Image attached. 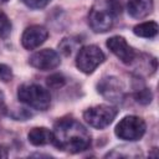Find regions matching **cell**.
<instances>
[{
	"instance_id": "cell-1",
	"label": "cell",
	"mask_w": 159,
	"mask_h": 159,
	"mask_svg": "<svg viewBox=\"0 0 159 159\" xmlns=\"http://www.w3.org/2000/svg\"><path fill=\"white\" fill-rule=\"evenodd\" d=\"M91 134L87 128L75 118H62L52 129V144L63 152L76 154L91 147Z\"/></svg>"
},
{
	"instance_id": "cell-2",
	"label": "cell",
	"mask_w": 159,
	"mask_h": 159,
	"mask_svg": "<svg viewBox=\"0 0 159 159\" xmlns=\"http://www.w3.org/2000/svg\"><path fill=\"white\" fill-rule=\"evenodd\" d=\"M122 14L120 0H96L88 11V25L97 32H107Z\"/></svg>"
},
{
	"instance_id": "cell-3",
	"label": "cell",
	"mask_w": 159,
	"mask_h": 159,
	"mask_svg": "<svg viewBox=\"0 0 159 159\" xmlns=\"http://www.w3.org/2000/svg\"><path fill=\"white\" fill-rule=\"evenodd\" d=\"M17 98L21 103L37 111H46L51 104L48 91L36 83L21 84L17 89Z\"/></svg>"
},
{
	"instance_id": "cell-4",
	"label": "cell",
	"mask_w": 159,
	"mask_h": 159,
	"mask_svg": "<svg viewBox=\"0 0 159 159\" xmlns=\"http://www.w3.org/2000/svg\"><path fill=\"white\" fill-rule=\"evenodd\" d=\"M145 129H147V124L144 119H142L138 116H127L122 118L119 123L116 125L114 133L119 139L135 142L144 135Z\"/></svg>"
},
{
	"instance_id": "cell-5",
	"label": "cell",
	"mask_w": 159,
	"mask_h": 159,
	"mask_svg": "<svg viewBox=\"0 0 159 159\" xmlns=\"http://www.w3.org/2000/svg\"><path fill=\"white\" fill-rule=\"evenodd\" d=\"M104 60H106V56L98 46L87 45L78 50L76 56V66L81 72L89 75L94 72V70L101 63H103Z\"/></svg>"
},
{
	"instance_id": "cell-6",
	"label": "cell",
	"mask_w": 159,
	"mask_h": 159,
	"mask_svg": "<svg viewBox=\"0 0 159 159\" xmlns=\"http://www.w3.org/2000/svg\"><path fill=\"white\" fill-rule=\"evenodd\" d=\"M118 109L108 104H98L87 108L83 112V118L87 124L96 129H103L108 127L116 118Z\"/></svg>"
},
{
	"instance_id": "cell-7",
	"label": "cell",
	"mask_w": 159,
	"mask_h": 159,
	"mask_svg": "<svg viewBox=\"0 0 159 159\" xmlns=\"http://www.w3.org/2000/svg\"><path fill=\"white\" fill-rule=\"evenodd\" d=\"M29 63L40 71H50L60 66L61 58L55 50L43 48L32 53L29 58Z\"/></svg>"
},
{
	"instance_id": "cell-8",
	"label": "cell",
	"mask_w": 159,
	"mask_h": 159,
	"mask_svg": "<svg viewBox=\"0 0 159 159\" xmlns=\"http://www.w3.org/2000/svg\"><path fill=\"white\" fill-rule=\"evenodd\" d=\"M97 91L111 102H122L124 97V87L123 83L114 76L103 77L97 83Z\"/></svg>"
},
{
	"instance_id": "cell-9",
	"label": "cell",
	"mask_w": 159,
	"mask_h": 159,
	"mask_svg": "<svg viewBox=\"0 0 159 159\" xmlns=\"http://www.w3.org/2000/svg\"><path fill=\"white\" fill-rule=\"evenodd\" d=\"M107 47L109 51L116 55L123 63L130 65L137 58V52L133 47H130L127 42V40L123 36H112L107 40Z\"/></svg>"
},
{
	"instance_id": "cell-10",
	"label": "cell",
	"mask_w": 159,
	"mask_h": 159,
	"mask_svg": "<svg viewBox=\"0 0 159 159\" xmlns=\"http://www.w3.org/2000/svg\"><path fill=\"white\" fill-rule=\"evenodd\" d=\"M48 37V31L41 25H31L25 29L21 36V45L26 50H35Z\"/></svg>"
},
{
	"instance_id": "cell-11",
	"label": "cell",
	"mask_w": 159,
	"mask_h": 159,
	"mask_svg": "<svg viewBox=\"0 0 159 159\" xmlns=\"http://www.w3.org/2000/svg\"><path fill=\"white\" fill-rule=\"evenodd\" d=\"M153 0H128L127 11L134 19H143L153 11Z\"/></svg>"
},
{
	"instance_id": "cell-12",
	"label": "cell",
	"mask_w": 159,
	"mask_h": 159,
	"mask_svg": "<svg viewBox=\"0 0 159 159\" xmlns=\"http://www.w3.org/2000/svg\"><path fill=\"white\" fill-rule=\"evenodd\" d=\"M27 139L35 147L46 145L48 143H52V130L45 127H35L29 132Z\"/></svg>"
},
{
	"instance_id": "cell-13",
	"label": "cell",
	"mask_w": 159,
	"mask_h": 159,
	"mask_svg": "<svg viewBox=\"0 0 159 159\" xmlns=\"http://www.w3.org/2000/svg\"><path fill=\"white\" fill-rule=\"evenodd\" d=\"M158 30H159V27L155 21H145V22L138 24L133 27L134 35H137L139 37H144V39L155 37L158 34Z\"/></svg>"
},
{
	"instance_id": "cell-14",
	"label": "cell",
	"mask_w": 159,
	"mask_h": 159,
	"mask_svg": "<svg viewBox=\"0 0 159 159\" xmlns=\"http://www.w3.org/2000/svg\"><path fill=\"white\" fill-rule=\"evenodd\" d=\"M81 40H78L77 37H66L58 43V48L65 56H70L73 52V50L78 46Z\"/></svg>"
},
{
	"instance_id": "cell-15",
	"label": "cell",
	"mask_w": 159,
	"mask_h": 159,
	"mask_svg": "<svg viewBox=\"0 0 159 159\" xmlns=\"http://www.w3.org/2000/svg\"><path fill=\"white\" fill-rule=\"evenodd\" d=\"M46 83H47V87L51 88V89H58L61 87L65 86L66 83V78L62 73H53L51 76L47 77L46 80Z\"/></svg>"
},
{
	"instance_id": "cell-16",
	"label": "cell",
	"mask_w": 159,
	"mask_h": 159,
	"mask_svg": "<svg viewBox=\"0 0 159 159\" xmlns=\"http://www.w3.org/2000/svg\"><path fill=\"white\" fill-rule=\"evenodd\" d=\"M11 21L9 20V17L2 11H0V37L7 39L11 32Z\"/></svg>"
},
{
	"instance_id": "cell-17",
	"label": "cell",
	"mask_w": 159,
	"mask_h": 159,
	"mask_svg": "<svg viewBox=\"0 0 159 159\" xmlns=\"http://www.w3.org/2000/svg\"><path fill=\"white\" fill-rule=\"evenodd\" d=\"M134 99L140 104H149L153 99V94H152L150 89L143 88V89H139L134 93Z\"/></svg>"
},
{
	"instance_id": "cell-18",
	"label": "cell",
	"mask_w": 159,
	"mask_h": 159,
	"mask_svg": "<svg viewBox=\"0 0 159 159\" xmlns=\"http://www.w3.org/2000/svg\"><path fill=\"white\" fill-rule=\"evenodd\" d=\"M27 7L30 9H42L45 7L51 0H21Z\"/></svg>"
},
{
	"instance_id": "cell-19",
	"label": "cell",
	"mask_w": 159,
	"mask_h": 159,
	"mask_svg": "<svg viewBox=\"0 0 159 159\" xmlns=\"http://www.w3.org/2000/svg\"><path fill=\"white\" fill-rule=\"evenodd\" d=\"M12 78V71L9 66L4 65V63H0V80L4 81V82H7Z\"/></svg>"
},
{
	"instance_id": "cell-20",
	"label": "cell",
	"mask_w": 159,
	"mask_h": 159,
	"mask_svg": "<svg viewBox=\"0 0 159 159\" xmlns=\"http://www.w3.org/2000/svg\"><path fill=\"white\" fill-rule=\"evenodd\" d=\"M7 157H9V150H7V148H6L5 145L0 144V159H5V158H7Z\"/></svg>"
},
{
	"instance_id": "cell-21",
	"label": "cell",
	"mask_w": 159,
	"mask_h": 159,
	"mask_svg": "<svg viewBox=\"0 0 159 159\" xmlns=\"http://www.w3.org/2000/svg\"><path fill=\"white\" fill-rule=\"evenodd\" d=\"M5 109V97H4V93L0 91V113Z\"/></svg>"
},
{
	"instance_id": "cell-22",
	"label": "cell",
	"mask_w": 159,
	"mask_h": 159,
	"mask_svg": "<svg viewBox=\"0 0 159 159\" xmlns=\"http://www.w3.org/2000/svg\"><path fill=\"white\" fill-rule=\"evenodd\" d=\"M6 1H9V0H0V4H4V2H6Z\"/></svg>"
}]
</instances>
